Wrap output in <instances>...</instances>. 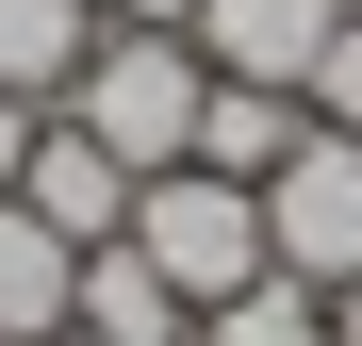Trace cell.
<instances>
[{
    "label": "cell",
    "instance_id": "obj_1",
    "mask_svg": "<svg viewBox=\"0 0 362 346\" xmlns=\"http://www.w3.org/2000/svg\"><path fill=\"white\" fill-rule=\"evenodd\" d=\"M198 99H214L198 33H99V67L49 99V115H83V132L132 165V182H165V165H198Z\"/></svg>",
    "mask_w": 362,
    "mask_h": 346
},
{
    "label": "cell",
    "instance_id": "obj_2",
    "mask_svg": "<svg viewBox=\"0 0 362 346\" xmlns=\"http://www.w3.org/2000/svg\"><path fill=\"white\" fill-rule=\"evenodd\" d=\"M132 248L181 280V313L247 297L264 280V182H214V165H165V182H132Z\"/></svg>",
    "mask_w": 362,
    "mask_h": 346
},
{
    "label": "cell",
    "instance_id": "obj_3",
    "mask_svg": "<svg viewBox=\"0 0 362 346\" xmlns=\"http://www.w3.org/2000/svg\"><path fill=\"white\" fill-rule=\"evenodd\" d=\"M264 264L280 280H313V297H346L362 280V132H296L280 165H264Z\"/></svg>",
    "mask_w": 362,
    "mask_h": 346
},
{
    "label": "cell",
    "instance_id": "obj_4",
    "mask_svg": "<svg viewBox=\"0 0 362 346\" xmlns=\"http://www.w3.org/2000/svg\"><path fill=\"white\" fill-rule=\"evenodd\" d=\"M346 33V0H198V67L214 83H313V50Z\"/></svg>",
    "mask_w": 362,
    "mask_h": 346
},
{
    "label": "cell",
    "instance_id": "obj_5",
    "mask_svg": "<svg viewBox=\"0 0 362 346\" xmlns=\"http://www.w3.org/2000/svg\"><path fill=\"white\" fill-rule=\"evenodd\" d=\"M17 198L66 231V248H115V231H132V165H115L83 115H33V165H17Z\"/></svg>",
    "mask_w": 362,
    "mask_h": 346
},
{
    "label": "cell",
    "instance_id": "obj_6",
    "mask_svg": "<svg viewBox=\"0 0 362 346\" xmlns=\"http://www.w3.org/2000/svg\"><path fill=\"white\" fill-rule=\"evenodd\" d=\"M99 346H198V313H181V280L132 248V231H115V248H83V297H66Z\"/></svg>",
    "mask_w": 362,
    "mask_h": 346
},
{
    "label": "cell",
    "instance_id": "obj_7",
    "mask_svg": "<svg viewBox=\"0 0 362 346\" xmlns=\"http://www.w3.org/2000/svg\"><path fill=\"white\" fill-rule=\"evenodd\" d=\"M66 297H83V248H66V231H49L33 198H0V346L66 330Z\"/></svg>",
    "mask_w": 362,
    "mask_h": 346
},
{
    "label": "cell",
    "instance_id": "obj_8",
    "mask_svg": "<svg viewBox=\"0 0 362 346\" xmlns=\"http://www.w3.org/2000/svg\"><path fill=\"white\" fill-rule=\"evenodd\" d=\"M99 0H0V83H17V99H66L83 67H99Z\"/></svg>",
    "mask_w": 362,
    "mask_h": 346
},
{
    "label": "cell",
    "instance_id": "obj_9",
    "mask_svg": "<svg viewBox=\"0 0 362 346\" xmlns=\"http://www.w3.org/2000/svg\"><path fill=\"white\" fill-rule=\"evenodd\" d=\"M296 132H313V115H296L280 83H214V99H198V165H214V182H264Z\"/></svg>",
    "mask_w": 362,
    "mask_h": 346
},
{
    "label": "cell",
    "instance_id": "obj_10",
    "mask_svg": "<svg viewBox=\"0 0 362 346\" xmlns=\"http://www.w3.org/2000/svg\"><path fill=\"white\" fill-rule=\"evenodd\" d=\"M198 346H329V297H313V280H280V264H264L247 297H214V313H198Z\"/></svg>",
    "mask_w": 362,
    "mask_h": 346
},
{
    "label": "cell",
    "instance_id": "obj_11",
    "mask_svg": "<svg viewBox=\"0 0 362 346\" xmlns=\"http://www.w3.org/2000/svg\"><path fill=\"white\" fill-rule=\"evenodd\" d=\"M296 115H329V132H362V17L313 50V83H296Z\"/></svg>",
    "mask_w": 362,
    "mask_h": 346
},
{
    "label": "cell",
    "instance_id": "obj_12",
    "mask_svg": "<svg viewBox=\"0 0 362 346\" xmlns=\"http://www.w3.org/2000/svg\"><path fill=\"white\" fill-rule=\"evenodd\" d=\"M33 115H49V99H17V83H0V198H17V165H33Z\"/></svg>",
    "mask_w": 362,
    "mask_h": 346
},
{
    "label": "cell",
    "instance_id": "obj_13",
    "mask_svg": "<svg viewBox=\"0 0 362 346\" xmlns=\"http://www.w3.org/2000/svg\"><path fill=\"white\" fill-rule=\"evenodd\" d=\"M115 33H198V0H99Z\"/></svg>",
    "mask_w": 362,
    "mask_h": 346
},
{
    "label": "cell",
    "instance_id": "obj_14",
    "mask_svg": "<svg viewBox=\"0 0 362 346\" xmlns=\"http://www.w3.org/2000/svg\"><path fill=\"white\" fill-rule=\"evenodd\" d=\"M329 346H362V280H346V297H329Z\"/></svg>",
    "mask_w": 362,
    "mask_h": 346
},
{
    "label": "cell",
    "instance_id": "obj_15",
    "mask_svg": "<svg viewBox=\"0 0 362 346\" xmlns=\"http://www.w3.org/2000/svg\"><path fill=\"white\" fill-rule=\"evenodd\" d=\"M33 346H99V330H83V313H66V330H33Z\"/></svg>",
    "mask_w": 362,
    "mask_h": 346
},
{
    "label": "cell",
    "instance_id": "obj_16",
    "mask_svg": "<svg viewBox=\"0 0 362 346\" xmlns=\"http://www.w3.org/2000/svg\"><path fill=\"white\" fill-rule=\"evenodd\" d=\"M346 17H362V0H346Z\"/></svg>",
    "mask_w": 362,
    "mask_h": 346
}]
</instances>
